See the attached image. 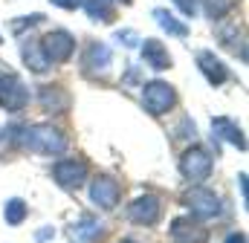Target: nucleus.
<instances>
[{
	"instance_id": "nucleus-21",
	"label": "nucleus",
	"mask_w": 249,
	"mask_h": 243,
	"mask_svg": "<svg viewBox=\"0 0 249 243\" xmlns=\"http://www.w3.org/2000/svg\"><path fill=\"white\" fill-rule=\"evenodd\" d=\"M41 99H44V104H47V107H55V104L64 107V104H67V96L58 93V90H53V87H47V90L41 93Z\"/></svg>"
},
{
	"instance_id": "nucleus-14",
	"label": "nucleus",
	"mask_w": 249,
	"mask_h": 243,
	"mask_svg": "<svg viewBox=\"0 0 249 243\" xmlns=\"http://www.w3.org/2000/svg\"><path fill=\"white\" fill-rule=\"evenodd\" d=\"M20 52H23V58H26V67H32L35 72H47V67H50V58L44 55V50H41V44H23L20 47Z\"/></svg>"
},
{
	"instance_id": "nucleus-1",
	"label": "nucleus",
	"mask_w": 249,
	"mask_h": 243,
	"mask_svg": "<svg viewBox=\"0 0 249 243\" xmlns=\"http://www.w3.org/2000/svg\"><path fill=\"white\" fill-rule=\"evenodd\" d=\"M23 145L35 154H47V156H55L67 151V136L61 130L50 127V124H32L23 130Z\"/></svg>"
},
{
	"instance_id": "nucleus-3",
	"label": "nucleus",
	"mask_w": 249,
	"mask_h": 243,
	"mask_svg": "<svg viewBox=\"0 0 249 243\" xmlns=\"http://www.w3.org/2000/svg\"><path fill=\"white\" fill-rule=\"evenodd\" d=\"M29 104V90L26 84L15 75V72H6L0 75V107H6L9 113H18Z\"/></svg>"
},
{
	"instance_id": "nucleus-18",
	"label": "nucleus",
	"mask_w": 249,
	"mask_h": 243,
	"mask_svg": "<svg viewBox=\"0 0 249 243\" xmlns=\"http://www.w3.org/2000/svg\"><path fill=\"white\" fill-rule=\"evenodd\" d=\"M235 3L238 0H203V9H206V15L212 20H220V17H226L235 9Z\"/></svg>"
},
{
	"instance_id": "nucleus-24",
	"label": "nucleus",
	"mask_w": 249,
	"mask_h": 243,
	"mask_svg": "<svg viewBox=\"0 0 249 243\" xmlns=\"http://www.w3.org/2000/svg\"><path fill=\"white\" fill-rule=\"evenodd\" d=\"M226 243H247V238H244L241 232H232V235L226 238Z\"/></svg>"
},
{
	"instance_id": "nucleus-25",
	"label": "nucleus",
	"mask_w": 249,
	"mask_h": 243,
	"mask_svg": "<svg viewBox=\"0 0 249 243\" xmlns=\"http://www.w3.org/2000/svg\"><path fill=\"white\" fill-rule=\"evenodd\" d=\"M122 243H136V241H122Z\"/></svg>"
},
{
	"instance_id": "nucleus-8",
	"label": "nucleus",
	"mask_w": 249,
	"mask_h": 243,
	"mask_svg": "<svg viewBox=\"0 0 249 243\" xmlns=\"http://www.w3.org/2000/svg\"><path fill=\"white\" fill-rule=\"evenodd\" d=\"M206 238H209L206 226H200L191 217H177L171 223V241L174 243H206Z\"/></svg>"
},
{
	"instance_id": "nucleus-15",
	"label": "nucleus",
	"mask_w": 249,
	"mask_h": 243,
	"mask_svg": "<svg viewBox=\"0 0 249 243\" xmlns=\"http://www.w3.org/2000/svg\"><path fill=\"white\" fill-rule=\"evenodd\" d=\"M84 64H87V69H107V64H110V50H107L105 44H90L87 52H84Z\"/></svg>"
},
{
	"instance_id": "nucleus-5",
	"label": "nucleus",
	"mask_w": 249,
	"mask_h": 243,
	"mask_svg": "<svg viewBox=\"0 0 249 243\" xmlns=\"http://www.w3.org/2000/svg\"><path fill=\"white\" fill-rule=\"evenodd\" d=\"M41 50L50 61H70L72 52H75V38L64 29H55V32H47V38L41 41Z\"/></svg>"
},
{
	"instance_id": "nucleus-17",
	"label": "nucleus",
	"mask_w": 249,
	"mask_h": 243,
	"mask_svg": "<svg viewBox=\"0 0 249 243\" xmlns=\"http://www.w3.org/2000/svg\"><path fill=\"white\" fill-rule=\"evenodd\" d=\"M84 12L93 17V20H110L113 17V6L107 0H84Z\"/></svg>"
},
{
	"instance_id": "nucleus-16",
	"label": "nucleus",
	"mask_w": 249,
	"mask_h": 243,
	"mask_svg": "<svg viewBox=\"0 0 249 243\" xmlns=\"http://www.w3.org/2000/svg\"><path fill=\"white\" fill-rule=\"evenodd\" d=\"M154 17H157V23H160L168 35H177V38H186V35H188V26H186V23L174 20V15H168L165 9H157V12H154Z\"/></svg>"
},
{
	"instance_id": "nucleus-20",
	"label": "nucleus",
	"mask_w": 249,
	"mask_h": 243,
	"mask_svg": "<svg viewBox=\"0 0 249 243\" xmlns=\"http://www.w3.org/2000/svg\"><path fill=\"white\" fill-rule=\"evenodd\" d=\"M75 235H78V238H84V241H90V238H99V235H102V229H99V223H96V220L84 217V220H78Z\"/></svg>"
},
{
	"instance_id": "nucleus-19",
	"label": "nucleus",
	"mask_w": 249,
	"mask_h": 243,
	"mask_svg": "<svg viewBox=\"0 0 249 243\" xmlns=\"http://www.w3.org/2000/svg\"><path fill=\"white\" fill-rule=\"evenodd\" d=\"M23 217H26V203L18 200V197L9 200V203H6V223H9V226H20Z\"/></svg>"
},
{
	"instance_id": "nucleus-22",
	"label": "nucleus",
	"mask_w": 249,
	"mask_h": 243,
	"mask_svg": "<svg viewBox=\"0 0 249 243\" xmlns=\"http://www.w3.org/2000/svg\"><path fill=\"white\" fill-rule=\"evenodd\" d=\"M177 3V9L186 15V17H194V12H197V0H174Z\"/></svg>"
},
{
	"instance_id": "nucleus-13",
	"label": "nucleus",
	"mask_w": 249,
	"mask_h": 243,
	"mask_svg": "<svg viewBox=\"0 0 249 243\" xmlns=\"http://www.w3.org/2000/svg\"><path fill=\"white\" fill-rule=\"evenodd\" d=\"M212 130H214V133H217L220 139L232 142L235 148H241V151L247 148V139H244L241 127H238V124H235L232 119H223V116H220V119H212Z\"/></svg>"
},
{
	"instance_id": "nucleus-11",
	"label": "nucleus",
	"mask_w": 249,
	"mask_h": 243,
	"mask_svg": "<svg viewBox=\"0 0 249 243\" xmlns=\"http://www.w3.org/2000/svg\"><path fill=\"white\" fill-rule=\"evenodd\" d=\"M197 64H200V69H203V75L209 78V84H223L226 78H229V69H226V64L220 58H214V52H197Z\"/></svg>"
},
{
	"instance_id": "nucleus-10",
	"label": "nucleus",
	"mask_w": 249,
	"mask_h": 243,
	"mask_svg": "<svg viewBox=\"0 0 249 243\" xmlns=\"http://www.w3.org/2000/svg\"><path fill=\"white\" fill-rule=\"evenodd\" d=\"M90 197L96 206L102 208H113L119 203V182L110 180V177H96L93 185H90Z\"/></svg>"
},
{
	"instance_id": "nucleus-7",
	"label": "nucleus",
	"mask_w": 249,
	"mask_h": 243,
	"mask_svg": "<svg viewBox=\"0 0 249 243\" xmlns=\"http://www.w3.org/2000/svg\"><path fill=\"white\" fill-rule=\"evenodd\" d=\"M53 177L58 180V185L75 191V188H81L84 180H87V165H84L81 159H61V162H55Z\"/></svg>"
},
{
	"instance_id": "nucleus-26",
	"label": "nucleus",
	"mask_w": 249,
	"mask_h": 243,
	"mask_svg": "<svg viewBox=\"0 0 249 243\" xmlns=\"http://www.w3.org/2000/svg\"><path fill=\"white\" fill-rule=\"evenodd\" d=\"M122 3H130V0H122Z\"/></svg>"
},
{
	"instance_id": "nucleus-4",
	"label": "nucleus",
	"mask_w": 249,
	"mask_h": 243,
	"mask_svg": "<svg viewBox=\"0 0 249 243\" xmlns=\"http://www.w3.org/2000/svg\"><path fill=\"white\" fill-rule=\"evenodd\" d=\"M180 171H183V177L188 182H203L209 180V174H212V156H209V151L206 148H188L186 154L180 156Z\"/></svg>"
},
{
	"instance_id": "nucleus-12",
	"label": "nucleus",
	"mask_w": 249,
	"mask_h": 243,
	"mask_svg": "<svg viewBox=\"0 0 249 243\" xmlns=\"http://www.w3.org/2000/svg\"><path fill=\"white\" fill-rule=\"evenodd\" d=\"M142 58H145L148 67H154V69H168V67H171L168 50H165L162 41H157V38H145V44H142Z\"/></svg>"
},
{
	"instance_id": "nucleus-6",
	"label": "nucleus",
	"mask_w": 249,
	"mask_h": 243,
	"mask_svg": "<svg viewBox=\"0 0 249 243\" xmlns=\"http://www.w3.org/2000/svg\"><path fill=\"white\" fill-rule=\"evenodd\" d=\"M127 217L139 226H154L160 217H162V203L154 197V194H145V197H136L127 208Z\"/></svg>"
},
{
	"instance_id": "nucleus-2",
	"label": "nucleus",
	"mask_w": 249,
	"mask_h": 243,
	"mask_svg": "<svg viewBox=\"0 0 249 243\" xmlns=\"http://www.w3.org/2000/svg\"><path fill=\"white\" fill-rule=\"evenodd\" d=\"M174 87L171 84H165V81H151V84H145V90H142V104H145V110L151 113V116H162V113H168L171 107H174Z\"/></svg>"
},
{
	"instance_id": "nucleus-9",
	"label": "nucleus",
	"mask_w": 249,
	"mask_h": 243,
	"mask_svg": "<svg viewBox=\"0 0 249 243\" xmlns=\"http://www.w3.org/2000/svg\"><path fill=\"white\" fill-rule=\"evenodd\" d=\"M188 206H191V211L197 217H214V214H220V200L209 188H194L188 194Z\"/></svg>"
},
{
	"instance_id": "nucleus-23",
	"label": "nucleus",
	"mask_w": 249,
	"mask_h": 243,
	"mask_svg": "<svg viewBox=\"0 0 249 243\" xmlns=\"http://www.w3.org/2000/svg\"><path fill=\"white\" fill-rule=\"evenodd\" d=\"M55 6H61V9H78L81 6V0H53Z\"/></svg>"
}]
</instances>
